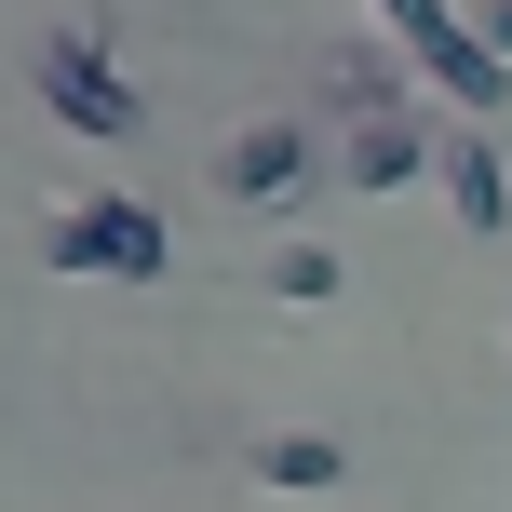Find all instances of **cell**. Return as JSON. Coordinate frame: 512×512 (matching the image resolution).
Returning <instances> with one entry per match:
<instances>
[{"instance_id": "ba28073f", "label": "cell", "mask_w": 512, "mask_h": 512, "mask_svg": "<svg viewBox=\"0 0 512 512\" xmlns=\"http://www.w3.org/2000/svg\"><path fill=\"white\" fill-rule=\"evenodd\" d=\"M270 283L310 310V297H337V256H324V243H283V256H270Z\"/></svg>"}, {"instance_id": "52a82bcc", "label": "cell", "mask_w": 512, "mask_h": 512, "mask_svg": "<svg viewBox=\"0 0 512 512\" xmlns=\"http://www.w3.org/2000/svg\"><path fill=\"white\" fill-rule=\"evenodd\" d=\"M256 472H270L283 499H297V486H337V445L324 432H283V445H256Z\"/></svg>"}, {"instance_id": "7a4b0ae2", "label": "cell", "mask_w": 512, "mask_h": 512, "mask_svg": "<svg viewBox=\"0 0 512 512\" xmlns=\"http://www.w3.org/2000/svg\"><path fill=\"white\" fill-rule=\"evenodd\" d=\"M41 256H54V270H108V283H162V270H176V243H162L149 203H68L41 230Z\"/></svg>"}, {"instance_id": "8992f818", "label": "cell", "mask_w": 512, "mask_h": 512, "mask_svg": "<svg viewBox=\"0 0 512 512\" xmlns=\"http://www.w3.org/2000/svg\"><path fill=\"white\" fill-rule=\"evenodd\" d=\"M216 189L230 203H283V189H310V122H256L216 149Z\"/></svg>"}, {"instance_id": "3957f363", "label": "cell", "mask_w": 512, "mask_h": 512, "mask_svg": "<svg viewBox=\"0 0 512 512\" xmlns=\"http://www.w3.org/2000/svg\"><path fill=\"white\" fill-rule=\"evenodd\" d=\"M41 108H54L68 135H135V95H122V68H108L95 41H68V27L41 41Z\"/></svg>"}, {"instance_id": "277c9868", "label": "cell", "mask_w": 512, "mask_h": 512, "mask_svg": "<svg viewBox=\"0 0 512 512\" xmlns=\"http://www.w3.org/2000/svg\"><path fill=\"white\" fill-rule=\"evenodd\" d=\"M432 189H445V216H459L472 243H486V230H512V162H499V122H445Z\"/></svg>"}, {"instance_id": "5b68a950", "label": "cell", "mask_w": 512, "mask_h": 512, "mask_svg": "<svg viewBox=\"0 0 512 512\" xmlns=\"http://www.w3.org/2000/svg\"><path fill=\"white\" fill-rule=\"evenodd\" d=\"M445 162V122H418V108H364V135L337 149V176L351 189H418Z\"/></svg>"}, {"instance_id": "9c48e42d", "label": "cell", "mask_w": 512, "mask_h": 512, "mask_svg": "<svg viewBox=\"0 0 512 512\" xmlns=\"http://www.w3.org/2000/svg\"><path fill=\"white\" fill-rule=\"evenodd\" d=\"M472 27H486V41H499V54H512V0H486V14H472Z\"/></svg>"}, {"instance_id": "6da1fadb", "label": "cell", "mask_w": 512, "mask_h": 512, "mask_svg": "<svg viewBox=\"0 0 512 512\" xmlns=\"http://www.w3.org/2000/svg\"><path fill=\"white\" fill-rule=\"evenodd\" d=\"M378 27L405 41V68L445 95V122H512V54L472 14H445V0H378Z\"/></svg>"}]
</instances>
